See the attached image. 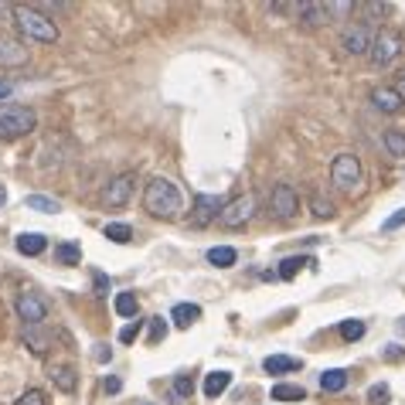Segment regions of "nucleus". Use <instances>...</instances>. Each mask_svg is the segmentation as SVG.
<instances>
[{
  "mask_svg": "<svg viewBox=\"0 0 405 405\" xmlns=\"http://www.w3.org/2000/svg\"><path fill=\"white\" fill-rule=\"evenodd\" d=\"M143 208L154 215V219H164L171 221L181 215V208H184V198H181V191L174 181L167 177H154L150 184L143 187Z\"/></svg>",
  "mask_w": 405,
  "mask_h": 405,
  "instance_id": "nucleus-1",
  "label": "nucleus"
},
{
  "mask_svg": "<svg viewBox=\"0 0 405 405\" xmlns=\"http://www.w3.org/2000/svg\"><path fill=\"white\" fill-rule=\"evenodd\" d=\"M11 14H14V28L21 31V38H28V41H38V45H55L58 41V24L45 17L41 11H34V7H11Z\"/></svg>",
  "mask_w": 405,
  "mask_h": 405,
  "instance_id": "nucleus-2",
  "label": "nucleus"
},
{
  "mask_svg": "<svg viewBox=\"0 0 405 405\" xmlns=\"http://www.w3.org/2000/svg\"><path fill=\"white\" fill-rule=\"evenodd\" d=\"M34 126H38V116H34V110H28V106H14V102L0 106V140H17V137H28Z\"/></svg>",
  "mask_w": 405,
  "mask_h": 405,
  "instance_id": "nucleus-3",
  "label": "nucleus"
},
{
  "mask_svg": "<svg viewBox=\"0 0 405 405\" xmlns=\"http://www.w3.org/2000/svg\"><path fill=\"white\" fill-rule=\"evenodd\" d=\"M364 181V171H361V160L354 154H337L334 164H330V184L344 191V194H354Z\"/></svg>",
  "mask_w": 405,
  "mask_h": 405,
  "instance_id": "nucleus-4",
  "label": "nucleus"
},
{
  "mask_svg": "<svg viewBox=\"0 0 405 405\" xmlns=\"http://www.w3.org/2000/svg\"><path fill=\"white\" fill-rule=\"evenodd\" d=\"M252 215H256V194H242V198H232V201H225L219 215V225L221 228H242V225H249Z\"/></svg>",
  "mask_w": 405,
  "mask_h": 405,
  "instance_id": "nucleus-5",
  "label": "nucleus"
},
{
  "mask_svg": "<svg viewBox=\"0 0 405 405\" xmlns=\"http://www.w3.org/2000/svg\"><path fill=\"white\" fill-rule=\"evenodd\" d=\"M14 310H17V317L24 320V327H41L48 320V303L38 293H31V290H24V293L17 296Z\"/></svg>",
  "mask_w": 405,
  "mask_h": 405,
  "instance_id": "nucleus-6",
  "label": "nucleus"
},
{
  "mask_svg": "<svg viewBox=\"0 0 405 405\" xmlns=\"http://www.w3.org/2000/svg\"><path fill=\"white\" fill-rule=\"evenodd\" d=\"M269 211L280 221H290L300 211V194L293 191V184H276L269 191Z\"/></svg>",
  "mask_w": 405,
  "mask_h": 405,
  "instance_id": "nucleus-7",
  "label": "nucleus"
},
{
  "mask_svg": "<svg viewBox=\"0 0 405 405\" xmlns=\"http://www.w3.org/2000/svg\"><path fill=\"white\" fill-rule=\"evenodd\" d=\"M402 51V41H399V34L391 31H378L372 38V48H368V58H372V65H391L395 62V55Z\"/></svg>",
  "mask_w": 405,
  "mask_h": 405,
  "instance_id": "nucleus-8",
  "label": "nucleus"
},
{
  "mask_svg": "<svg viewBox=\"0 0 405 405\" xmlns=\"http://www.w3.org/2000/svg\"><path fill=\"white\" fill-rule=\"evenodd\" d=\"M133 184H137V174H120V177H112L110 184L102 187L99 201L106 204V208H123L133 198Z\"/></svg>",
  "mask_w": 405,
  "mask_h": 405,
  "instance_id": "nucleus-9",
  "label": "nucleus"
},
{
  "mask_svg": "<svg viewBox=\"0 0 405 405\" xmlns=\"http://www.w3.org/2000/svg\"><path fill=\"white\" fill-rule=\"evenodd\" d=\"M221 208H225V198H219V194H198L194 208H191V225L194 228H208L211 221H219Z\"/></svg>",
  "mask_w": 405,
  "mask_h": 405,
  "instance_id": "nucleus-10",
  "label": "nucleus"
},
{
  "mask_svg": "<svg viewBox=\"0 0 405 405\" xmlns=\"http://www.w3.org/2000/svg\"><path fill=\"white\" fill-rule=\"evenodd\" d=\"M372 28L368 24H351L347 31H344V38H341V45H344V51L347 55H368V48H372Z\"/></svg>",
  "mask_w": 405,
  "mask_h": 405,
  "instance_id": "nucleus-11",
  "label": "nucleus"
},
{
  "mask_svg": "<svg viewBox=\"0 0 405 405\" xmlns=\"http://www.w3.org/2000/svg\"><path fill=\"white\" fill-rule=\"evenodd\" d=\"M21 65H28V48L0 34V68H21Z\"/></svg>",
  "mask_w": 405,
  "mask_h": 405,
  "instance_id": "nucleus-12",
  "label": "nucleus"
},
{
  "mask_svg": "<svg viewBox=\"0 0 405 405\" xmlns=\"http://www.w3.org/2000/svg\"><path fill=\"white\" fill-rule=\"evenodd\" d=\"M296 17H300L307 28H320V24H327L330 21L327 4H320V0H303V4L296 7Z\"/></svg>",
  "mask_w": 405,
  "mask_h": 405,
  "instance_id": "nucleus-13",
  "label": "nucleus"
},
{
  "mask_svg": "<svg viewBox=\"0 0 405 405\" xmlns=\"http://www.w3.org/2000/svg\"><path fill=\"white\" fill-rule=\"evenodd\" d=\"M48 378H51V382H55V389L65 391V395H72V391L78 389L75 368H68V364H55V368L48 372Z\"/></svg>",
  "mask_w": 405,
  "mask_h": 405,
  "instance_id": "nucleus-14",
  "label": "nucleus"
},
{
  "mask_svg": "<svg viewBox=\"0 0 405 405\" xmlns=\"http://www.w3.org/2000/svg\"><path fill=\"white\" fill-rule=\"evenodd\" d=\"M171 320H174V327L187 330L191 324L201 320V307H198V303H177V307L171 310Z\"/></svg>",
  "mask_w": 405,
  "mask_h": 405,
  "instance_id": "nucleus-15",
  "label": "nucleus"
},
{
  "mask_svg": "<svg viewBox=\"0 0 405 405\" xmlns=\"http://www.w3.org/2000/svg\"><path fill=\"white\" fill-rule=\"evenodd\" d=\"M21 341L28 344L34 354H45L48 347H51V334H48L45 327H24L21 330Z\"/></svg>",
  "mask_w": 405,
  "mask_h": 405,
  "instance_id": "nucleus-16",
  "label": "nucleus"
},
{
  "mask_svg": "<svg viewBox=\"0 0 405 405\" xmlns=\"http://www.w3.org/2000/svg\"><path fill=\"white\" fill-rule=\"evenodd\" d=\"M372 102H374V110H382V112H399L402 110V95L395 93V89H374L372 93Z\"/></svg>",
  "mask_w": 405,
  "mask_h": 405,
  "instance_id": "nucleus-17",
  "label": "nucleus"
},
{
  "mask_svg": "<svg viewBox=\"0 0 405 405\" xmlns=\"http://www.w3.org/2000/svg\"><path fill=\"white\" fill-rule=\"evenodd\" d=\"M232 385V372H208L204 374V395L208 399H219L221 391H228Z\"/></svg>",
  "mask_w": 405,
  "mask_h": 405,
  "instance_id": "nucleus-18",
  "label": "nucleus"
},
{
  "mask_svg": "<svg viewBox=\"0 0 405 405\" xmlns=\"http://www.w3.org/2000/svg\"><path fill=\"white\" fill-rule=\"evenodd\" d=\"M263 368L269 374H286V372H300V368H303V361H300V358H286V354H269V358L263 361Z\"/></svg>",
  "mask_w": 405,
  "mask_h": 405,
  "instance_id": "nucleus-19",
  "label": "nucleus"
},
{
  "mask_svg": "<svg viewBox=\"0 0 405 405\" xmlns=\"http://www.w3.org/2000/svg\"><path fill=\"white\" fill-rule=\"evenodd\" d=\"M14 246H17L21 256H41L45 246H48V238H45V235H38V232H24V235H17Z\"/></svg>",
  "mask_w": 405,
  "mask_h": 405,
  "instance_id": "nucleus-20",
  "label": "nucleus"
},
{
  "mask_svg": "<svg viewBox=\"0 0 405 405\" xmlns=\"http://www.w3.org/2000/svg\"><path fill=\"white\" fill-rule=\"evenodd\" d=\"M191 395H194V382H191V374H177L171 385V405H187L191 402Z\"/></svg>",
  "mask_w": 405,
  "mask_h": 405,
  "instance_id": "nucleus-21",
  "label": "nucleus"
},
{
  "mask_svg": "<svg viewBox=\"0 0 405 405\" xmlns=\"http://www.w3.org/2000/svg\"><path fill=\"white\" fill-rule=\"evenodd\" d=\"M55 263L58 265H78L82 263V246H78V242H62V246H55Z\"/></svg>",
  "mask_w": 405,
  "mask_h": 405,
  "instance_id": "nucleus-22",
  "label": "nucleus"
},
{
  "mask_svg": "<svg viewBox=\"0 0 405 405\" xmlns=\"http://www.w3.org/2000/svg\"><path fill=\"white\" fill-rule=\"evenodd\" d=\"M320 389L324 391H344L347 389V372L344 368H330L320 374Z\"/></svg>",
  "mask_w": 405,
  "mask_h": 405,
  "instance_id": "nucleus-23",
  "label": "nucleus"
},
{
  "mask_svg": "<svg viewBox=\"0 0 405 405\" xmlns=\"http://www.w3.org/2000/svg\"><path fill=\"white\" fill-rule=\"evenodd\" d=\"M24 204H28L31 211H41V215H55V211H62V204L55 201V198H45V194H28Z\"/></svg>",
  "mask_w": 405,
  "mask_h": 405,
  "instance_id": "nucleus-24",
  "label": "nucleus"
},
{
  "mask_svg": "<svg viewBox=\"0 0 405 405\" xmlns=\"http://www.w3.org/2000/svg\"><path fill=\"white\" fill-rule=\"evenodd\" d=\"M235 259H238V252H235L232 246H215V249H208V263L219 265V269H225V265H235Z\"/></svg>",
  "mask_w": 405,
  "mask_h": 405,
  "instance_id": "nucleus-25",
  "label": "nucleus"
},
{
  "mask_svg": "<svg viewBox=\"0 0 405 405\" xmlns=\"http://www.w3.org/2000/svg\"><path fill=\"white\" fill-rule=\"evenodd\" d=\"M303 265H313V259H307V256H290V259L280 263V273H276V276H280V280H293Z\"/></svg>",
  "mask_w": 405,
  "mask_h": 405,
  "instance_id": "nucleus-26",
  "label": "nucleus"
},
{
  "mask_svg": "<svg viewBox=\"0 0 405 405\" xmlns=\"http://www.w3.org/2000/svg\"><path fill=\"white\" fill-rule=\"evenodd\" d=\"M307 391L300 385H273V402H303Z\"/></svg>",
  "mask_w": 405,
  "mask_h": 405,
  "instance_id": "nucleus-27",
  "label": "nucleus"
},
{
  "mask_svg": "<svg viewBox=\"0 0 405 405\" xmlns=\"http://www.w3.org/2000/svg\"><path fill=\"white\" fill-rule=\"evenodd\" d=\"M102 235H106L110 242H116V246H126V242L133 238V228H130V225H123V221H110V225L102 228Z\"/></svg>",
  "mask_w": 405,
  "mask_h": 405,
  "instance_id": "nucleus-28",
  "label": "nucleus"
},
{
  "mask_svg": "<svg viewBox=\"0 0 405 405\" xmlns=\"http://www.w3.org/2000/svg\"><path fill=\"white\" fill-rule=\"evenodd\" d=\"M116 313L120 317H137V310H140V300H137V293H116Z\"/></svg>",
  "mask_w": 405,
  "mask_h": 405,
  "instance_id": "nucleus-29",
  "label": "nucleus"
},
{
  "mask_svg": "<svg viewBox=\"0 0 405 405\" xmlns=\"http://www.w3.org/2000/svg\"><path fill=\"white\" fill-rule=\"evenodd\" d=\"M382 143H385V150H389L391 157H405V133L402 130H385Z\"/></svg>",
  "mask_w": 405,
  "mask_h": 405,
  "instance_id": "nucleus-30",
  "label": "nucleus"
},
{
  "mask_svg": "<svg viewBox=\"0 0 405 405\" xmlns=\"http://www.w3.org/2000/svg\"><path fill=\"white\" fill-rule=\"evenodd\" d=\"M310 211L317 215V219H330V215H334V201L324 198V194H313V198H310Z\"/></svg>",
  "mask_w": 405,
  "mask_h": 405,
  "instance_id": "nucleus-31",
  "label": "nucleus"
},
{
  "mask_svg": "<svg viewBox=\"0 0 405 405\" xmlns=\"http://www.w3.org/2000/svg\"><path fill=\"white\" fill-rule=\"evenodd\" d=\"M341 337L344 341H361V337H364V320H344Z\"/></svg>",
  "mask_w": 405,
  "mask_h": 405,
  "instance_id": "nucleus-32",
  "label": "nucleus"
},
{
  "mask_svg": "<svg viewBox=\"0 0 405 405\" xmlns=\"http://www.w3.org/2000/svg\"><path fill=\"white\" fill-rule=\"evenodd\" d=\"M389 399H391V389L385 385V382L368 389V402H372V405H389Z\"/></svg>",
  "mask_w": 405,
  "mask_h": 405,
  "instance_id": "nucleus-33",
  "label": "nucleus"
},
{
  "mask_svg": "<svg viewBox=\"0 0 405 405\" xmlns=\"http://www.w3.org/2000/svg\"><path fill=\"white\" fill-rule=\"evenodd\" d=\"M327 14H330V21H334V17H347V14H354V4H351V0H330Z\"/></svg>",
  "mask_w": 405,
  "mask_h": 405,
  "instance_id": "nucleus-34",
  "label": "nucleus"
},
{
  "mask_svg": "<svg viewBox=\"0 0 405 405\" xmlns=\"http://www.w3.org/2000/svg\"><path fill=\"white\" fill-rule=\"evenodd\" d=\"M150 344H160L164 337H167V324H164V317H150Z\"/></svg>",
  "mask_w": 405,
  "mask_h": 405,
  "instance_id": "nucleus-35",
  "label": "nucleus"
},
{
  "mask_svg": "<svg viewBox=\"0 0 405 405\" xmlns=\"http://www.w3.org/2000/svg\"><path fill=\"white\" fill-rule=\"evenodd\" d=\"M14 405H48V399H45V391L28 389L24 395H17V402H14Z\"/></svg>",
  "mask_w": 405,
  "mask_h": 405,
  "instance_id": "nucleus-36",
  "label": "nucleus"
},
{
  "mask_svg": "<svg viewBox=\"0 0 405 405\" xmlns=\"http://www.w3.org/2000/svg\"><path fill=\"white\" fill-rule=\"evenodd\" d=\"M140 330H143V324H140V320H133V324H126V327L120 330V341H123V344H133V341H137V337H140Z\"/></svg>",
  "mask_w": 405,
  "mask_h": 405,
  "instance_id": "nucleus-37",
  "label": "nucleus"
},
{
  "mask_svg": "<svg viewBox=\"0 0 405 405\" xmlns=\"http://www.w3.org/2000/svg\"><path fill=\"white\" fill-rule=\"evenodd\" d=\"M402 225H405V208H399L391 219L382 221V232H395V228H402Z\"/></svg>",
  "mask_w": 405,
  "mask_h": 405,
  "instance_id": "nucleus-38",
  "label": "nucleus"
},
{
  "mask_svg": "<svg viewBox=\"0 0 405 405\" xmlns=\"http://www.w3.org/2000/svg\"><path fill=\"white\" fill-rule=\"evenodd\" d=\"M361 11H368V14H389L391 7L389 4H378V0H368V4H361Z\"/></svg>",
  "mask_w": 405,
  "mask_h": 405,
  "instance_id": "nucleus-39",
  "label": "nucleus"
},
{
  "mask_svg": "<svg viewBox=\"0 0 405 405\" xmlns=\"http://www.w3.org/2000/svg\"><path fill=\"white\" fill-rule=\"evenodd\" d=\"M95 293L99 296L110 293V276H106V273H95Z\"/></svg>",
  "mask_w": 405,
  "mask_h": 405,
  "instance_id": "nucleus-40",
  "label": "nucleus"
},
{
  "mask_svg": "<svg viewBox=\"0 0 405 405\" xmlns=\"http://www.w3.org/2000/svg\"><path fill=\"white\" fill-rule=\"evenodd\" d=\"M110 358H112V351L106 347V344H99V347H95V361H99V364H106Z\"/></svg>",
  "mask_w": 405,
  "mask_h": 405,
  "instance_id": "nucleus-41",
  "label": "nucleus"
},
{
  "mask_svg": "<svg viewBox=\"0 0 405 405\" xmlns=\"http://www.w3.org/2000/svg\"><path fill=\"white\" fill-rule=\"evenodd\" d=\"M385 358H389V361H402V347H399V344H391L389 351H385Z\"/></svg>",
  "mask_w": 405,
  "mask_h": 405,
  "instance_id": "nucleus-42",
  "label": "nucleus"
},
{
  "mask_svg": "<svg viewBox=\"0 0 405 405\" xmlns=\"http://www.w3.org/2000/svg\"><path fill=\"white\" fill-rule=\"evenodd\" d=\"M14 93V82H7V78H0V99H7V95Z\"/></svg>",
  "mask_w": 405,
  "mask_h": 405,
  "instance_id": "nucleus-43",
  "label": "nucleus"
},
{
  "mask_svg": "<svg viewBox=\"0 0 405 405\" xmlns=\"http://www.w3.org/2000/svg\"><path fill=\"white\" fill-rule=\"evenodd\" d=\"M120 389H123V382H120V378H106V391H110V395H116Z\"/></svg>",
  "mask_w": 405,
  "mask_h": 405,
  "instance_id": "nucleus-44",
  "label": "nucleus"
},
{
  "mask_svg": "<svg viewBox=\"0 0 405 405\" xmlns=\"http://www.w3.org/2000/svg\"><path fill=\"white\" fill-rule=\"evenodd\" d=\"M395 93L402 95V102H405V72H399V85H395Z\"/></svg>",
  "mask_w": 405,
  "mask_h": 405,
  "instance_id": "nucleus-45",
  "label": "nucleus"
},
{
  "mask_svg": "<svg viewBox=\"0 0 405 405\" xmlns=\"http://www.w3.org/2000/svg\"><path fill=\"white\" fill-rule=\"evenodd\" d=\"M7 201V191H4V187H0V204Z\"/></svg>",
  "mask_w": 405,
  "mask_h": 405,
  "instance_id": "nucleus-46",
  "label": "nucleus"
},
{
  "mask_svg": "<svg viewBox=\"0 0 405 405\" xmlns=\"http://www.w3.org/2000/svg\"><path fill=\"white\" fill-rule=\"evenodd\" d=\"M4 11H11V7H7V4H0V14H4Z\"/></svg>",
  "mask_w": 405,
  "mask_h": 405,
  "instance_id": "nucleus-47",
  "label": "nucleus"
},
{
  "mask_svg": "<svg viewBox=\"0 0 405 405\" xmlns=\"http://www.w3.org/2000/svg\"><path fill=\"white\" fill-rule=\"evenodd\" d=\"M402 330H405V320H402Z\"/></svg>",
  "mask_w": 405,
  "mask_h": 405,
  "instance_id": "nucleus-48",
  "label": "nucleus"
},
{
  "mask_svg": "<svg viewBox=\"0 0 405 405\" xmlns=\"http://www.w3.org/2000/svg\"><path fill=\"white\" fill-rule=\"evenodd\" d=\"M147 405H150V402H147Z\"/></svg>",
  "mask_w": 405,
  "mask_h": 405,
  "instance_id": "nucleus-49",
  "label": "nucleus"
}]
</instances>
